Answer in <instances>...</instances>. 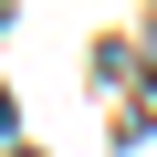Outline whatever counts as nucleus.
I'll return each mask as SVG.
<instances>
[{
    "mask_svg": "<svg viewBox=\"0 0 157 157\" xmlns=\"http://www.w3.org/2000/svg\"><path fill=\"white\" fill-rule=\"evenodd\" d=\"M0 126H11V94H0Z\"/></svg>",
    "mask_w": 157,
    "mask_h": 157,
    "instance_id": "1",
    "label": "nucleus"
}]
</instances>
